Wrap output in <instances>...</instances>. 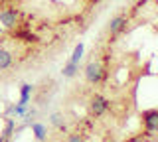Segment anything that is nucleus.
Instances as JSON below:
<instances>
[{
    "label": "nucleus",
    "mask_w": 158,
    "mask_h": 142,
    "mask_svg": "<svg viewBox=\"0 0 158 142\" xmlns=\"http://www.w3.org/2000/svg\"><path fill=\"white\" fill-rule=\"evenodd\" d=\"M83 57V43H79V46H75V50H73V55H71V63H79Z\"/></svg>",
    "instance_id": "11"
},
{
    "label": "nucleus",
    "mask_w": 158,
    "mask_h": 142,
    "mask_svg": "<svg viewBox=\"0 0 158 142\" xmlns=\"http://www.w3.org/2000/svg\"><path fill=\"white\" fill-rule=\"evenodd\" d=\"M109 109H111V99L109 97H105L99 91H93L89 95V112H91L93 119H103L105 115H109Z\"/></svg>",
    "instance_id": "1"
},
{
    "label": "nucleus",
    "mask_w": 158,
    "mask_h": 142,
    "mask_svg": "<svg viewBox=\"0 0 158 142\" xmlns=\"http://www.w3.org/2000/svg\"><path fill=\"white\" fill-rule=\"evenodd\" d=\"M32 130H34V134H36V140L44 142L48 138V128L42 124V122H32Z\"/></svg>",
    "instance_id": "6"
},
{
    "label": "nucleus",
    "mask_w": 158,
    "mask_h": 142,
    "mask_svg": "<svg viewBox=\"0 0 158 142\" xmlns=\"http://www.w3.org/2000/svg\"><path fill=\"white\" fill-rule=\"evenodd\" d=\"M20 16H22V12H20L18 8H14V6H6L4 10H0V24H2L6 30H12V28H16V26H18Z\"/></svg>",
    "instance_id": "3"
},
{
    "label": "nucleus",
    "mask_w": 158,
    "mask_h": 142,
    "mask_svg": "<svg viewBox=\"0 0 158 142\" xmlns=\"http://www.w3.org/2000/svg\"><path fill=\"white\" fill-rule=\"evenodd\" d=\"M32 91H34V87L32 85H22V97H20V103L18 105H22V107H26L28 103H30V95H32Z\"/></svg>",
    "instance_id": "9"
},
{
    "label": "nucleus",
    "mask_w": 158,
    "mask_h": 142,
    "mask_svg": "<svg viewBox=\"0 0 158 142\" xmlns=\"http://www.w3.org/2000/svg\"><path fill=\"white\" fill-rule=\"evenodd\" d=\"M65 142H87V138L83 134H79V132H67V136H65Z\"/></svg>",
    "instance_id": "10"
},
{
    "label": "nucleus",
    "mask_w": 158,
    "mask_h": 142,
    "mask_svg": "<svg viewBox=\"0 0 158 142\" xmlns=\"http://www.w3.org/2000/svg\"><path fill=\"white\" fill-rule=\"evenodd\" d=\"M77 71H79V63H71V61H67L65 65H63V77H75L77 75Z\"/></svg>",
    "instance_id": "8"
},
{
    "label": "nucleus",
    "mask_w": 158,
    "mask_h": 142,
    "mask_svg": "<svg viewBox=\"0 0 158 142\" xmlns=\"http://www.w3.org/2000/svg\"><path fill=\"white\" fill-rule=\"evenodd\" d=\"M12 65H14V55H12V51L2 50V47H0V71H6V69H10Z\"/></svg>",
    "instance_id": "5"
},
{
    "label": "nucleus",
    "mask_w": 158,
    "mask_h": 142,
    "mask_svg": "<svg viewBox=\"0 0 158 142\" xmlns=\"http://www.w3.org/2000/svg\"><path fill=\"white\" fill-rule=\"evenodd\" d=\"M10 2H16V0H0V4H10Z\"/></svg>",
    "instance_id": "13"
},
{
    "label": "nucleus",
    "mask_w": 158,
    "mask_h": 142,
    "mask_svg": "<svg viewBox=\"0 0 158 142\" xmlns=\"http://www.w3.org/2000/svg\"><path fill=\"white\" fill-rule=\"evenodd\" d=\"M85 81L89 83L91 87H97L99 83H101V79H103V65L99 63L97 59H89L87 61V65H85Z\"/></svg>",
    "instance_id": "2"
},
{
    "label": "nucleus",
    "mask_w": 158,
    "mask_h": 142,
    "mask_svg": "<svg viewBox=\"0 0 158 142\" xmlns=\"http://www.w3.org/2000/svg\"><path fill=\"white\" fill-rule=\"evenodd\" d=\"M125 142H144V138L140 136V132H136V134H132V136H128V138Z\"/></svg>",
    "instance_id": "12"
},
{
    "label": "nucleus",
    "mask_w": 158,
    "mask_h": 142,
    "mask_svg": "<svg viewBox=\"0 0 158 142\" xmlns=\"http://www.w3.org/2000/svg\"><path fill=\"white\" fill-rule=\"evenodd\" d=\"M49 120H52V124L56 126V128H57L59 132L67 134V124L63 122V116H61V115H52V119H49Z\"/></svg>",
    "instance_id": "7"
},
{
    "label": "nucleus",
    "mask_w": 158,
    "mask_h": 142,
    "mask_svg": "<svg viewBox=\"0 0 158 142\" xmlns=\"http://www.w3.org/2000/svg\"><path fill=\"white\" fill-rule=\"evenodd\" d=\"M142 119V124H144V130H150V132H158V109H150V111H144L140 115Z\"/></svg>",
    "instance_id": "4"
}]
</instances>
